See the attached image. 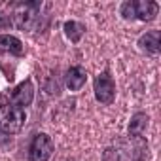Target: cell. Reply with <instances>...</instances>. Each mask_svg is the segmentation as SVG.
<instances>
[{"label":"cell","instance_id":"cell-12","mask_svg":"<svg viewBox=\"0 0 161 161\" xmlns=\"http://www.w3.org/2000/svg\"><path fill=\"white\" fill-rule=\"evenodd\" d=\"M84 32H86V27L82 23H78V21L64 23V34H66V38L70 42H80L82 36H84Z\"/></svg>","mask_w":161,"mask_h":161},{"label":"cell","instance_id":"cell-7","mask_svg":"<svg viewBox=\"0 0 161 161\" xmlns=\"http://www.w3.org/2000/svg\"><path fill=\"white\" fill-rule=\"evenodd\" d=\"M133 8H135V19L140 21H152L159 12L157 2H152V0H136V2H133Z\"/></svg>","mask_w":161,"mask_h":161},{"label":"cell","instance_id":"cell-10","mask_svg":"<svg viewBox=\"0 0 161 161\" xmlns=\"http://www.w3.org/2000/svg\"><path fill=\"white\" fill-rule=\"evenodd\" d=\"M0 53H12V55L21 57L25 53V49H23V44L19 38H15L12 34H0Z\"/></svg>","mask_w":161,"mask_h":161},{"label":"cell","instance_id":"cell-14","mask_svg":"<svg viewBox=\"0 0 161 161\" xmlns=\"http://www.w3.org/2000/svg\"><path fill=\"white\" fill-rule=\"evenodd\" d=\"M8 23H10V21H8L6 14H4V12H0V29H4V27H6Z\"/></svg>","mask_w":161,"mask_h":161},{"label":"cell","instance_id":"cell-13","mask_svg":"<svg viewBox=\"0 0 161 161\" xmlns=\"http://www.w3.org/2000/svg\"><path fill=\"white\" fill-rule=\"evenodd\" d=\"M121 15L125 17V19H135V8H133V2H125V4H121Z\"/></svg>","mask_w":161,"mask_h":161},{"label":"cell","instance_id":"cell-4","mask_svg":"<svg viewBox=\"0 0 161 161\" xmlns=\"http://www.w3.org/2000/svg\"><path fill=\"white\" fill-rule=\"evenodd\" d=\"M53 153V140L46 133L34 135L29 146V159L31 161H47Z\"/></svg>","mask_w":161,"mask_h":161},{"label":"cell","instance_id":"cell-8","mask_svg":"<svg viewBox=\"0 0 161 161\" xmlns=\"http://www.w3.org/2000/svg\"><path fill=\"white\" fill-rule=\"evenodd\" d=\"M86 80H87V74H86V68H82V66H70L64 76L66 87L70 91H80L86 86Z\"/></svg>","mask_w":161,"mask_h":161},{"label":"cell","instance_id":"cell-6","mask_svg":"<svg viewBox=\"0 0 161 161\" xmlns=\"http://www.w3.org/2000/svg\"><path fill=\"white\" fill-rule=\"evenodd\" d=\"M34 99V86L31 80H25V82H21L15 89H12L10 93V104L14 106H19V108H27Z\"/></svg>","mask_w":161,"mask_h":161},{"label":"cell","instance_id":"cell-9","mask_svg":"<svg viewBox=\"0 0 161 161\" xmlns=\"http://www.w3.org/2000/svg\"><path fill=\"white\" fill-rule=\"evenodd\" d=\"M148 121H150L148 114H144V112H136V114L131 118L129 127H127L129 136H138V138H144V135H146V127H148Z\"/></svg>","mask_w":161,"mask_h":161},{"label":"cell","instance_id":"cell-11","mask_svg":"<svg viewBox=\"0 0 161 161\" xmlns=\"http://www.w3.org/2000/svg\"><path fill=\"white\" fill-rule=\"evenodd\" d=\"M138 46L142 51L150 53V55H155L159 51V31H150L146 34H142L138 38Z\"/></svg>","mask_w":161,"mask_h":161},{"label":"cell","instance_id":"cell-3","mask_svg":"<svg viewBox=\"0 0 161 161\" xmlns=\"http://www.w3.org/2000/svg\"><path fill=\"white\" fill-rule=\"evenodd\" d=\"M25 110L14 104H0V135H15L25 123Z\"/></svg>","mask_w":161,"mask_h":161},{"label":"cell","instance_id":"cell-5","mask_svg":"<svg viewBox=\"0 0 161 161\" xmlns=\"http://www.w3.org/2000/svg\"><path fill=\"white\" fill-rule=\"evenodd\" d=\"M95 97L103 104H110L116 97V84L108 70H104L95 78Z\"/></svg>","mask_w":161,"mask_h":161},{"label":"cell","instance_id":"cell-2","mask_svg":"<svg viewBox=\"0 0 161 161\" xmlns=\"http://www.w3.org/2000/svg\"><path fill=\"white\" fill-rule=\"evenodd\" d=\"M40 2H19L14 8V23L17 29L21 31H36L38 23H40Z\"/></svg>","mask_w":161,"mask_h":161},{"label":"cell","instance_id":"cell-1","mask_svg":"<svg viewBox=\"0 0 161 161\" xmlns=\"http://www.w3.org/2000/svg\"><path fill=\"white\" fill-rule=\"evenodd\" d=\"M146 152L148 146L144 138L127 136L110 144L103 153V161H146Z\"/></svg>","mask_w":161,"mask_h":161}]
</instances>
